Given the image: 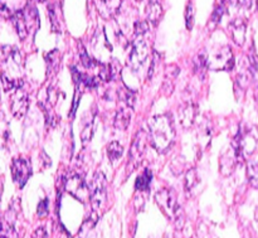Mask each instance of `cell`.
Instances as JSON below:
<instances>
[{"mask_svg":"<svg viewBox=\"0 0 258 238\" xmlns=\"http://www.w3.org/2000/svg\"><path fill=\"white\" fill-rule=\"evenodd\" d=\"M122 0H95V7L103 19H112L118 14Z\"/></svg>","mask_w":258,"mask_h":238,"instance_id":"obj_12","label":"cell"},{"mask_svg":"<svg viewBox=\"0 0 258 238\" xmlns=\"http://www.w3.org/2000/svg\"><path fill=\"white\" fill-rule=\"evenodd\" d=\"M45 62H47L48 66V72L53 71V73H55L58 71V67L60 65V53L58 49H53L52 52L48 53L45 55Z\"/></svg>","mask_w":258,"mask_h":238,"instance_id":"obj_23","label":"cell"},{"mask_svg":"<svg viewBox=\"0 0 258 238\" xmlns=\"http://www.w3.org/2000/svg\"><path fill=\"white\" fill-rule=\"evenodd\" d=\"M247 179L251 187L258 189V161H251L247 166Z\"/></svg>","mask_w":258,"mask_h":238,"instance_id":"obj_25","label":"cell"},{"mask_svg":"<svg viewBox=\"0 0 258 238\" xmlns=\"http://www.w3.org/2000/svg\"><path fill=\"white\" fill-rule=\"evenodd\" d=\"M91 191V203H92L93 209L97 211L103 202L106 201V178L105 174L101 171H96L92 181L90 184Z\"/></svg>","mask_w":258,"mask_h":238,"instance_id":"obj_9","label":"cell"},{"mask_svg":"<svg viewBox=\"0 0 258 238\" xmlns=\"http://www.w3.org/2000/svg\"><path fill=\"white\" fill-rule=\"evenodd\" d=\"M78 50H80L81 63H82V66L85 68H88V70H91V68H95L96 66L100 65V63L97 62V60H96V58H92L90 54H88L87 50H86V48L83 47L82 44H80V48H78Z\"/></svg>","mask_w":258,"mask_h":238,"instance_id":"obj_24","label":"cell"},{"mask_svg":"<svg viewBox=\"0 0 258 238\" xmlns=\"http://www.w3.org/2000/svg\"><path fill=\"white\" fill-rule=\"evenodd\" d=\"M106 150H107V156L111 163H115L122 156L123 146L118 141H111L107 148H106Z\"/></svg>","mask_w":258,"mask_h":238,"instance_id":"obj_22","label":"cell"},{"mask_svg":"<svg viewBox=\"0 0 258 238\" xmlns=\"http://www.w3.org/2000/svg\"><path fill=\"white\" fill-rule=\"evenodd\" d=\"M66 191H67L73 198L82 202V203L91 201L90 187L86 184L85 179L81 175H78V174H75V175L70 176V178L67 179V182H66Z\"/></svg>","mask_w":258,"mask_h":238,"instance_id":"obj_8","label":"cell"},{"mask_svg":"<svg viewBox=\"0 0 258 238\" xmlns=\"http://www.w3.org/2000/svg\"><path fill=\"white\" fill-rule=\"evenodd\" d=\"M149 53H150V48H149L148 43L144 40V38H136L133 43V48H131L130 50V54H128V67H130L134 72H138V71L143 67L144 63L146 62V60H148Z\"/></svg>","mask_w":258,"mask_h":238,"instance_id":"obj_5","label":"cell"},{"mask_svg":"<svg viewBox=\"0 0 258 238\" xmlns=\"http://www.w3.org/2000/svg\"><path fill=\"white\" fill-rule=\"evenodd\" d=\"M12 22L17 29L20 39H25L28 35H34L39 28L38 12L33 5L28 4L23 10H18L12 15Z\"/></svg>","mask_w":258,"mask_h":238,"instance_id":"obj_2","label":"cell"},{"mask_svg":"<svg viewBox=\"0 0 258 238\" xmlns=\"http://www.w3.org/2000/svg\"><path fill=\"white\" fill-rule=\"evenodd\" d=\"M254 216H256V221L258 222V208L256 209V214H254Z\"/></svg>","mask_w":258,"mask_h":238,"instance_id":"obj_39","label":"cell"},{"mask_svg":"<svg viewBox=\"0 0 258 238\" xmlns=\"http://www.w3.org/2000/svg\"><path fill=\"white\" fill-rule=\"evenodd\" d=\"M30 2H35V3H44L45 0H30Z\"/></svg>","mask_w":258,"mask_h":238,"instance_id":"obj_38","label":"cell"},{"mask_svg":"<svg viewBox=\"0 0 258 238\" xmlns=\"http://www.w3.org/2000/svg\"><path fill=\"white\" fill-rule=\"evenodd\" d=\"M149 135L144 130H139L135 139L133 141V145L130 149V155H128V171H134L140 165L143 156L146 150V143H148Z\"/></svg>","mask_w":258,"mask_h":238,"instance_id":"obj_6","label":"cell"},{"mask_svg":"<svg viewBox=\"0 0 258 238\" xmlns=\"http://www.w3.org/2000/svg\"><path fill=\"white\" fill-rule=\"evenodd\" d=\"M198 113V106L188 102L179 108V123L184 129H189L194 124Z\"/></svg>","mask_w":258,"mask_h":238,"instance_id":"obj_16","label":"cell"},{"mask_svg":"<svg viewBox=\"0 0 258 238\" xmlns=\"http://www.w3.org/2000/svg\"><path fill=\"white\" fill-rule=\"evenodd\" d=\"M163 15V3L161 0H149L146 4V17L153 24H158Z\"/></svg>","mask_w":258,"mask_h":238,"instance_id":"obj_17","label":"cell"},{"mask_svg":"<svg viewBox=\"0 0 258 238\" xmlns=\"http://www.w3.org/2000/svg\"><path fill=\"white\" fill-rule=\"evenodd\" d=\"M199 183V176L196 169H189L185 174V179H184V187L186 191H191L197 184Z\"/></svg>","mask_w":258,"mask_h":238,"instance_id":"obj_27","label":"cell"},{"mask_svg":"<svg viewBox=\"0 0 258 238\" xmlns=\"http://www.w3.org/2000/svg\"><path fill=\"white\" fill-rule=\"evenodd\" d=\"M12 175L13 181L18 184L19 188L27 184L32 175V164L25 158H17L12 163Z\"/></svg>","mask_w":258,"mask_h":238,"instance_id":"obj_10","label":"cell"},{"mask_svg":"<svg viewBox=\"0 0 258 238\" xmlns=\"http://www.w3.org/2000/svg\"><path fill=\"white\" fill-rule=\"evenodd\" d=\"M117 96L118 100H120L121 102L125 103V106L134 108L136 101V95L134 91H131L130 88L126 87V86H122V87H120L117 90Z\"/></svg>","mask_w":258,"mask_h":238,"instance_id":"obj_20","label":"cell"},{"mask_svg":"<svg viewBox=\"0 0 258 238\" xmlns=\"http://www.w3.org/2000/svg\"><path fill=\"white\" fill-rule=\"evenodd\" d=\"M28 107H29V98H28L27 92H24L22 88L15 91L12 100H10L12 115L17 118H23L27 113Z\"/></svg>","mask_w":258,"mask_h":238,"instance_id":"obj_11","label":"cell"},{"mask_svg":"<svg viewBox=\"0 0 258 238\" xmlns=\"http://www.w3.org/2000/svg\"><path fill=\"white\" fill-rule=\"evenodd\" d=\"M185 23H186V29L190 30L194 25V7L191 2H189L188 5H186Z\"/></svg>","mask_w":258,"mask_h":238,"instance_id":"obj_31","label":"cell"},{"mask_svg":"<svg viewBox=\"0 0 258 238\" xmlns=\"http://www.w3.org/2000/svg\"><path fill=\"white\" fill-rule=\"evenodd\" d=\"M93 126L92 124H88L87 126H86L85 129L82 130V133H81V138H82V141L83 144H86L87 141L91 140V138H92V133H93Z\"/></svg>","mask_w":258,"mask_h":238,"instance_id":"obj_35","label":"cell"},{"mask_svg":"<svg viewBox=\"0 0 258 238\" xmlns=\"http://www.w3.org/2000/svg\"><path fill=\"white\" fill-rule=\"evenodd\" d=\"M48 14H49V20H50V24H52V30L53 32H57L60 33V19L58 18L57 14V9H55V5L54 4H50L48 7Z\"/></svg>","mask_w":258,"mask_h":238,"instance_id":"obj_28","label":"cell"},{"mask_svg":"<svg viewBox=\"0 0 258 238\" xmlns=\"http://www.w3.org/2000/svg\"><path fill=\"white\" fill-rule=\"evenodd\" d=\"M131 110L133 108L127 107V106L118 108L117 113L115 116V120H113V126L117 130H126L128 128V125L131 123V116H133Z\"/></svg>","mask_w":258,"mask_h":238,"instance_id":"obj_18","label":"cell"},{"mask_svg":"<svg viewBox=\"0 0 258 238\" xmlns=\"http://www.w3.org/2000/svg\"><path fill=\"white\" fill-rule=\"evenodd\" d=\"M2 238H18V232L13 223L7 221H3L2 227Z\"/></svg>","mask_w":258,"mask_h":238,"instance_id":"obj_30","label":"cell"},{"mask_svg":"<svg viewBox=\"0 0 258 238\" xmlns=\"http://www.w3.org/2000/svg\"><path fill=\"white\" fill-rule=\"evenodd\" d=\"M208 68L213 71H232L234 68V55L228 45L222 47L212 57L208 55Z\"/></svg>","mask_w":258,"mask_h":238,"instance_id":"obj_7","label":"cell"},{"mask_svg":"<svg viewBox=\"0 0 258 238\" xmlns=\"http://www.w3.org/2000/svg\"><path fill=\"white\" fill-rule=\"evenodd\" d=\"M258 145V131L256 128L239 129L232 141V148L238 156L239 163L251 156Z\"/></svg>","mask_w":258,"mask_h":238,"instance_id":"obj_4","label":"cell"},{"mask_svg":"<svg viewBox=\"0 0 258 238\" xmlns=\"http://www.w3.org/2000/svg\"><path fill=\"white\" fill-rule=\"evenodd\" d=\"M257 9H258V0H257Z\"/></svg>","mask_w":258,"mask_h":238,"instance_id":"obj_40","label":"cell"},{"mask_svg":"<svg viewBox=\"0 0 258 238\" xmlns=\"http://www.w3.org/2000/svg\"><path fill=\"white\" fill-rule=\"evenodd\" d=\"M224 12H226V8H224V5H219V7H217L216 9H214L213 14H212V22H213L214 24H217V23L221 22V18L223 17Z\"/></svg>","mask_w":258,"mask_h":238,"instance_id":"obj_34","label":"cell"},{"mask_svg":"<svg viewBox=\"0 0 258 238\" xmlns=\"http://www.w3.org/2000/svg\"><path fill=\"white\" fill-rule=\"evenodd\" d=\"M239 163L238 156L233 148H229L228 150L224 151L219 159V170L223 176H229L234 171L237 164Z\"/></svg>","mask_w":258,"mask_h":238,"instance_id":"obj_14","label":"cell"},{"mask_svg":"<svg viewBox=\"0 0 258 238\" xmlns=\"http://www.w3.org/2000/svg\"><path fill=\"white\" fill-rule=\"evenodd\" d=\"M146 32H149V23L145 20H139L135 23V34L138 37H143Z\"/></svg>","mask_w":258,"mask_h":238,"instance_id":"obj_32","label":"cell"},{"mask_svg":"<svg viewBox=\"0 0 258 238\" xmlns=\"http://www.w3.org/2000/svg\"><path fill=\"white\" fill-rule=\"evenodd\" d=\"M248 70L251 77L258 82V55L254 49H251L248 53Z\"/></svg>","mask_w":258,"mask_h":238,"instance_id":"obj_26","label":"cell"},{"mask_svg":"<svg viewBox=\"0 0 258 238\" xmlns=\"http://www.w3.org/2000/svg\"><path fill=\"white\" fill-rule=\"evenodd\" d=\"M48 206H49V201L47 198L43 199L39 204H38V209H37V214L38 217L43 218V217L47 216L49 213V209H48Z\"/></svg>","mask_w":258,"mask_h":238,"instance_id":"obj_33","label":"cell"},{"mask_svg":"<svg viewBox=\"0 0 258 238\" xmlns=\"http://www.w3.org/2000/svg\"><path fill=\"white\" fill-rule=\"evenodd\" d=\"M97 218L98 217L93 213L92 217H90V218H87L85 222H83L82 227H81V229H80V237L81 236L87 237V234L90 233V232L92 231L93 227H95L96 222H97Z\"/></svg>","mask_w":258,"mask_h":238,"instance_id":"obj_29","label":"cell"},{"mask_svg":"<svg viewBox=\"0 0 258 238\" xmlns=\"http://www.w3.org/2000/svg\"><path fill=\"white\" fill-rule=\"evenodd\" d=\"M33 238H48L47 231L43 227L42 228H37L34 231V233H33Z\"/></svg>","mask_w":258,"mask_h":238,"instance_id":"obj_37","label":"cell"},{"mask_svg":"<svg viewBox=\"0 0 258 238\" xmlns=\"http://www.w3.org/2000/svg\"><path fill=\"white\" fill-rule=\"evenodd\" d=\"M222 2H224V0H222Z\"/></svg>","mask_w":258,"mask_h":238,"instance_id":"obj_41","label":"cell"},{"mask_svg":"<svg viewBox=\"0 0 258 238\" xmlns=\"http://www.w3.org/2000/svg\"><path fill=\"white\" fill-rule=\"evenodd\" d=\"M155 202L158 203V206L160 207L161 211L166 214L170 219H173V222L175 223V226L178 228H181L184 224V217L183 212H181L180 206L178 203V199H176V194L173 189L165 188L159 191L155 194Z\"/></svg>","mask_w":258,"mask_h":238,"instance_id":"obj_3","label":"cell"},{"mask_svg":"<svg viewBox=\"0 0 258 238\" xmlns=\"http://www.w3.org/2000/svg\"><path fill=\"white\" fill-rule=\"evenodd\" d=\"M193 67L194 73L199 75L201 77H204V76H206V71L208 70V54H207L206 50L198 53V54L194 57Z\"/></svg>","mask_w":258,"mask_h":238,"instance_id":"obj_19","label":"cell"},{"mask_svg":"<svg viewBox=\"0 0 258 238\" xmlns=\"http://www.w3.org/2000/svg\"><path fill=\"white\" fill-rule=\"evenodd\" d=\"M151 182H153V173H151L150 169H145V170L138 176V179H136L135 188L138 189L139 192L148 191Z\"/></svg>","mask_w":258,"mask_h":238,"instance_id":"obj_21","label":"cell"},{"mask_svg":"<svg viewBox=\"0 0 258 238\" xmlns=\"http://www.w3.org/2000/svg\"><path fill=\"white\" fill-rule=\"evenodd\" d=\"M229 34L232 39L237 45L242 47L246 42V33H247V23L243 18H234L228 25Z\"/></svg>","mask_w":258,"mask_h":238,"instance_id":"obj_13","label":"cell"},{"mask_svg":"<svg viewBox=\"0 0 258 238\" xmlns=\"http://www.w3.org/2000/svg\"><path fill=\"white\" fill-rule=\"evenodd\" d=\"M229 4L232 7H236V8H243V9H248L251 8L252 5V0H228Z\"/></svg>","mask_w":258,"mask_h":238,"instance_id":"obj_36","label":"cell"},{"mask_svg":"<svg viewBox=\"0 0 258 238\" xmlns=\"http://www.w3.org/2000/svg\"><path fill=\"white\" fill-rule=\"evenodd\" d=\"M149 138L151 145L159 153H166L175 140V128L169 115L154 116L149 121Z\"/></svg>","mask_w":258,"mask_h":238,"instance_id":"obj_1","label":"cell"},{"mask_svg":"<svg viewBox=\"0 0 258 238\" xmlns=\"http://www.w3.org/2000/svg\"><path fill=\"white\" fill-rule=\"evenodd\" d=\"M121 72V66L117 60H112L110 63H100L98 78L103 82H110L115 80Z\"/></svg>","mask_w":258,"mask_h":238,"instance_id":"obj_15","label":"cell"}]
</instances>
